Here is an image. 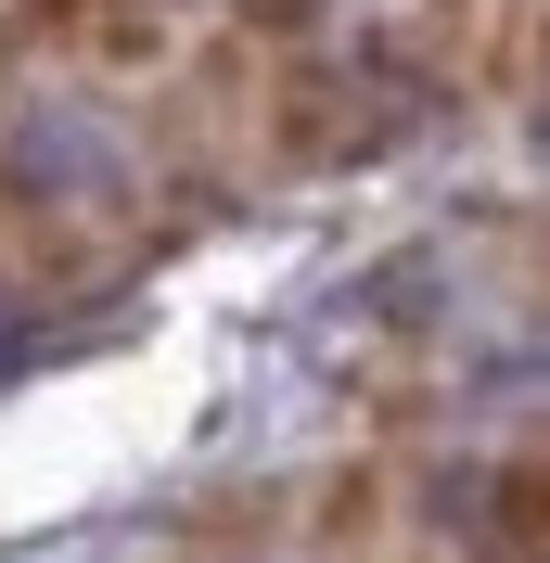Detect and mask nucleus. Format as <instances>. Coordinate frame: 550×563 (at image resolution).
<instances>
[{"mask_svg": "<svg viewBox=\"0 0 550 563\" xmlns=\"http://www.w3.org/2000/svg\"><path fill=\"white\" fill-rule=\"evenodd\" d=\"M167 13L179 0H26V26L77 65H154L167 52Z\"/></svg>", "mask_w": 550, "mask_h": 563, "instance_id": "1", "label": "nucleus"}]
</instances>
